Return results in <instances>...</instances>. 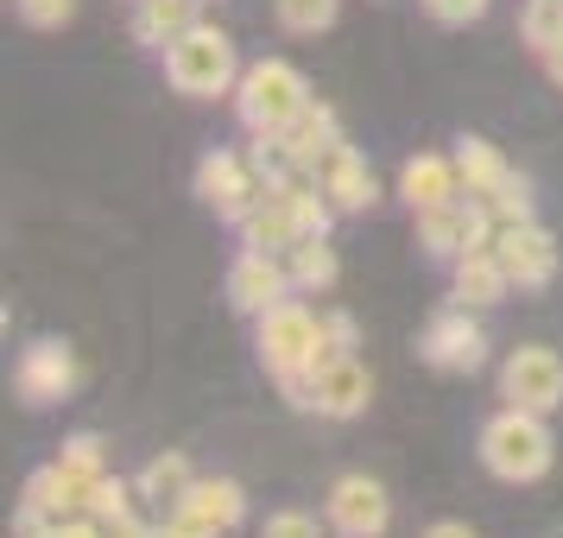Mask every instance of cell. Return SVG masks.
Segmentation results:
<instances>
[{
  "mask_svg": "<svg viewBox=\"0 0 563 538\" xmlns=\"http://www.w3.org/2000/svg\"><path fill=\"white\" fill-rule=\"evenodd\" d=\"M551 457H558V443H551L544 411L507 406L482 425V469L494 482H538V475H551Z\"/></svg>",
  "mask_w": 563,
  "mask_h": 538,
  "instance_id": "obj_1",
  "label": "cell"
},
{
  "mask_svg": "<svg viewBox=\"0 0 563 538\" xmlns=\"http://www.w3.org/2000/svg\"><path fill=\"white\" fill-rule=\"evenodd\" d=\"M165 83H172L178 96H190V102L234 96V83H241V52H234V39L222 26L197 20V26L165 52Z\"/></svg>",
  "mask_w": 563,
  "mask_h": 538,
  "instance_id": "obj_2",
  "label": "cell"
},
{
  "mask_svg": "<svg viewBox=\"0 0 563 538\" xmlns=\"http://www.w3.org/2000/svg\"><path fill=\"white\" fill-rule=\"evenodd\" d=\"M305 108H310V83H305V70L285 64V57H260V64H247L241 83H234V114H241L247 133H285Z\"/></svg>",
  "mask_w": 563,
  "mask_h": 538,
  "instance_id": "obj_3",
  "label": "cell"
},
{
  "mask_svg": "<svg viewBox=\"0 0 563 538\" xmlns=\"http://www.w3.org/2000/svg\"><path fill=\"white\" fill-rule=\"evenodd\" d=\"M254 349L266 361V374L273 381H291V374H310V367H323V317L298 298H285L273 305L266 317H254Z\"/></svg>",
  "mask_w": 563,
  "mask_h": 538,
  "instance_id": "obj_4",
  "label": "cell"
},
{
  "mask_svg": "<svg viewBox=\"0 0 563 538\" xmlns=\"http://www.w3.org/2000/svg\"><path fill=\"white\" fill-rule=\"evenodd\" d=\"M266 190H273V184L254 172V158L229 153V146H216V153L197 158V197H203V209H216V222H229V229H241V222L254 216Z\"/></svg>",
  "mask_w": 563,
  "mask_h": 538,
  "instance_id": "obj_5",
  "label": "cell"
},
{
  "mask_svg": "<svg viewBox=\"0 0 563 538\" xmlns=\"http://www.w3.org/2000/svg\"><path fill=\"white\" fill-rule=\"evenodd\" d=\"M418 248L431 260H462L475 248H494V216H487L482 197H456L443 209H424L418 216Z\"/></svg>",
  "mask_w": 563,
  "mask_h": 538,
  "instance_id": "obj_6",
  "label": "cell"
},
{
  "mask_svg": "<svg viewBox=\"0 0 563 538\" xmlns=\"http://www.w3.org/2000/svg\"><path fill=\"white\" fill-rule=\"evenodd\" d=\"M500 399L526 411H558L563 406V355L544 342H526L500 361Z\"/></svg>",
  "mask_w": 563,
  "mask_h": 538,
  "instance_id": "obj_7",
  "label": "cell"
},
{
  "mask_svg": "<svg viewBox=\"0 0 563 538\" xmlns=\"http://www.w3.org/2000/svg\"><path fill=\"white\" fill-rule=\"evenodd\" d=\"M418 355L431 361L437 374H475L487 361V330L468 317V305L437 310L431 323H424V336H418Z\"/></svg>",
  "mask_w": 563,
  "mask_h": 538,
  "instance_id": "obj_8",
  "label": "cell"
},
{
  "mask_svg": "<svg viewBox=\"0 0 563 538\" xmlns=\"http://www.w3.org/2000/svg\"><path fill=\"white\" fill-rule=\"evenodd\" d=\"M298 285L285 273V254H266V248H241L229 260V305L247 310V317H266L273 305H285Z\"/></svg>",
  "mask_w": 563,
  "mask_h": 538,
  "instance_id": "obj_9",
  "label": "cell"
},
{
  "mask_svg": "<svg viewBox=\"0 0 563 538\" xmlns=\"http://www.w3.org/2000/svg\"><path fill=\"white\" fill-rule=\"evenodd\" d=\"M494 254L507 266V279L519 292H538V285L558 279V234L544 222H512V229H494Z\"/></svg>",
  "mask_w": 563,
  "mask_h": 538,
  "instance_id": "obj_10",
  "label": "cell"
},
{
  "mask_svg": "<svg viewBox=\"0 0 563 538\" xmlns=\"http://www.w3.org/2000/svg\"><path fill=\"white\" fill-rule=\"evenodd\" d=\"M330 526L335 538H386L393 526V501L374 475H342L330 487Z\"/></svg>",
  "mask_w": 563,
  "mask_h": 538,
  "instance_id": "obj_11",
  "label": "cell"
},
{
  "mask_svg": "<svg viewBox=\"0 0 563 538\" xmlns=\"http://www.w3.org/2000/svg\"><path fill=\"white\" fill-rule=\"evenodd\" d=\"M367 399H374L367 361L335 355V361H323V367H310V411H323V418H361Z\"/></svg>",
  "mask_w": 563,
  "mask_h": 538,
  "instance_id": "obj_12",
  "label": "cell"
},
{
  "mask_svg": "<svg viewBox=\"0 0 563 538\" xmlns=\"http://www.w3.org/2000/svg\"><path fill=\"white\" fill-rule=\"evenodd\" d=\"M317 178H323V190H330L335 216H361V209L380 204V184H374V172H367V158L349 146V140H335L330 153L317 158Z\"/></svg>",
  "mask_w": 563,
  "mask_h": 538,
  "instance_id": "obj_13",
  "label": "cell"
},
{
  "mask_svg": "<svg viewBox=\"0 0 563 538\" xmlns=\"http://www.w3.org/2000/svg\"><path fill=\"white\" fill-rule=\"evenodd\" d=\"M13 386H20L26 406H52V399H64L77 386V355L64 342H32L20 355V367H13Z\"/></svg>",
  "mask_w": 563,
  "mask_h": 538,
  "instance_id": "obj_14",
  "label": "cell"
},
{
  "mask_svg": "<svg viewBox=\"0 0 563 538\" xmlns=\"http://www.w3.org/2000/svg\"><path fill=\"white\" fill-rule=\"evenodd\" d=\"M399 197L411 204V216L456 204V197H462V172H456V158H437V153L406 158V172H399Z\"/></svg>",
  "mask_w": 563,
  "mask_h": 538,
  "instance_id": "obj_15",
  "label": "cell"
},
{
  "mask_svg": "<svg viewBox=\"0 0 563 538\" xmlns=\"http://www.w3.org/2000/svg\"><path fill=\"white\" fill-rule=\"evenodd\" d=\"M450 292H456V305L487 310V305H500V298L512 292V279H507V266H500L494 248H475V254L450 260Z\"/></svg>",
  "mask_w": 563,
  "mask_h": 538,
  "instance_id": "obj_16",
  "label": "cell"
},
{
  "mask_svg": "<svg viewBox=\"0 0 563 538\" xmlns=\"http://www.w3.org/2000/svg\"><path fill=\"white\" fill-rule=\"evenodd\" d=\"M197 7H203V0H133V39H140L146 52H172L184 32L203 20Z\"/></svg>",
  "mask_w": 563,
  "mask_h": 538,
  "instance_id": "obj_17",
  "label": "cell"
},
{
  "mask_svg": "<svg viewBox=\"0 0 563 538\" xmlns=\"http://www.w3.org/2000/svg\"><path fill=\"white\" fill-rule=\"evenodd\" d=\"M133 487H140V501H146V507L178 513L184 501H190V487H197V469H190L184 450H165V457H153L140 475H133Z\"/></svg>",
  "mask_w": 563,
  "mask_h": 538,
  "instance_id": "obj_18",
  "label": "cell"
},
{
  "mask_svg": "<svg viewBox=\"0 0 563 538\" xmlns=\"http://www.w3.org/2000/svg\"><path fill=\"white\" fill-rule=\"evenodd\" d=\"M184 507L197 513L203 526H216V532H234V526L247 519V494H241V482H229V475H197V487H190Z\"/></svg>",
  "mask_w": 563,
  "mask_h": 538,
  "instance_id": "obj_19",
  "label": "cell"
},
{
  "mask_svg": "<svg viewBox=\"0 0 563 538\" xmlns=\"http://www.w3.org/2000/svg\"><path fill=\"white\" fill-rule=\"evenodd\" d=\"M285 273H291L298 292H330L335 273H342L330 234H305V241H291V248H285Z\"/></svg>",
  "mask_w": 563,
  "mask_h": 538,
  "instance_id": "obj_20",
  "label": "cell"
},
{
  "mask_svg": "<svg viewBox=\"0 0 563 538\" xmlns=\"http://www.w3.org/2000/svg\"><path fill=\"white\" fill-rule=\"evenodd\" d=\"M456 172H462V190H468V197H494V190L512 178V165L500 158V146H494V140H475V133L456 140Z\"/></svg>",
  "mask_w": 563,
  "mask_h": 538,
  "instance_id": "obj_21",
  "label": "cell"
},
{
  "mask_svg": "<svg viewBox=\"0 0 563 538\" xmlns=\"http://www.w3.org/2000/svg\"><path fill=\"white\" fill-rule=\"evenodd\" d=\"M57 469L70 475V487H77V501L89 507V487L108 475V443L96 431H70L64 437V450H57Z\"/></svg>",
  "mask_w": 563,
  "mask_h": 538,
  "instance_id": "obj_22",
  "label": "cell"
},
{
  "mask_svg": "<svg viewBox=\"0 0 563 538\" xmlns=\"http://www.w3.org/2000/svg\"><path fill=\"white\" fill-rule=\"evenodd\" d=\"M285 140H291V158L317 172V158H323V153L335 146V140H342V121H335V108H330V102H310L305 114H298V121L285 128Z\"/></svg>",
  "mask_w": 563,
  "mask_h": 538,
  "instance_id": "obj_23",
  "label": "cell"
},
{
  "mask_svg": "<svg viewBox=\"0 0 563 538\" xmlns=\"http://www.w3.org/2000/svg\"><path fill=\"white\" fill-rule=\"evenodd\" d=\"M20 507L45 513V519H70V513H82V501H77V487H70V475H64L57 462H45V469H32V475H26Z\"/></svg>",
  "mask_w": 563,
  "mask_h": 538,
  "instance_id": "obj_24",
  "label": "cell"
},
{
  "mask_svg": "<svg viewBox=\"0 0 563 538\" xmlns=\"http://www.w3.org/2000/svg\"><path fill=\"white\" fill-rule=\"evenodd\" d=\"M291 241H305V234H298V216H291V209L273 197V190H266V197H260V209L247 216V222H241V248H266V254H285Z\"/></svg>",
  "mask_w": 563,
  "mask_h": 538,
  "instance_id": "obj_25",
  "label": "cell"
},
{
  "mask_svg": "<svg viewBox=\"0 0 563 538\" xmlns=\"http://www.w3.org/2000/svg\"><path fill=\"white\" fill-rule=\"evenodd\" d=\"M335 13H342V0H273V20H279L285 32H298V39L330 32Z\"/></svg>",
  "mask_w": 563,
  "mask_h": 538,
  "instance_id": "obj_26",
  "label": "cell"
},
{
  "mask_svg": "<svg viewBox=\"0 0 563 538\" xmlns=\"http://www.w3.org/2000/svg\"><path fill=\"white\" fill-rule=\"evenodd\" d=\"M133 507H140V487L121 482V475H102V482L89 487V507L82 513H96L102 526H121V519H133Z\"/></svg>",
  "mask_w": 563,
  "mask_h": 538,
  "instance_id": "obj_27",
  "label": "cell"
},
{
  "mask_svg": "<svg viewBox=\"0 0 563 538\" xmlns=\"http://www.w3.org/2000/svg\"><path fill=\"white\" fill-rule=\"evenodd\" d=\"M482 204H487V216H494V229H512V222H538V216H532V190H526V178H519V172H512V178L494 190V197H482Z\"/></svg>",
  "mask_w": 563,
  "mask_h": 538,
  "instance_id": "obj_28",
  "label": "cell"
},
{
  "mask_svg": "<svg viewBox=\"0 0 563 538\" xmlns=\"http://www.w3.org/2000/svg\"><path fill=\"white\" fill-rule=\"evenodd\" d=\"M519 32H526V45L544 57L563 39V7H558V0H526V20H519Z\"/></svg>",
  "mask_w": 563,
  "mask_h": 538,
  "instance_id": "obj_29",
  "label": "cell"
},
{
  "mask_svg": "<svg viewBox=\"0 0 563 538\" xmlns=\"http://www.w3.org/2000/svg\"><path fill=\"white\" fill-rule=\"evenodd\" d=\"M355 349H361V323L349 310H323V361L355 355Z\"/></svg>",
  "mask_w": 563,
  "mask_h": 538,
  "instance_id": "obj_30",
  "label": "cell"
},
{
  "mask_svg": "<svg viewBox=\"0 0 563 538\" xmlns=\"http://www.w3.org/2000/svg\"><path fill=\"white\" fill-rule=\"evenodd\" d=\"M20 7V20L38 32H57V26H70L77 20V0H13Z\"/></svg>",
  "mask_w": 563,
  "mask_h": 538,
  "instance_id": "obj_31",
  "label": "cell"
},
{
  "mask_svg": "<svg viewBox=\"0 0 563 538\" xmlns=\"http://www.w3.org/2000/svg\"><path fill=\"white\" fill-rule=\"evenodd\" d=\"M260 538H323V526H317V513H305V507H279L260 526Z\"/></svg>",
  "mask_w": 563,
  "mask_h": 538,
  "instance_id": "obj_32",
  "label": "cell"
},
{
  "mask_svg": "<svg viewBox=\"0 0 563 538\" xmlns=\"http://www.w3.org/2000/svg\"><path fill=\"white\" fill-rule=\"evenodd\" d=\"M487 7H494V0H424V13H431L437 26H475Z\"/></svg>",
  "mask_w": 563,
  "mask_h": 538,
  "instance_id": "obj_33",
  "label": "cell"
},
{
  "mask_svg": "<svg viewBox=\"0 0 563 538\" xmlns=\"http://www.w3.org/2000/svg\"><path fill=\"white\" fill-rule=\"evenodd\" d=\"M158 538H222V532L203 526L190 507H178V513H158Z\"/></svg>",
  "mask_w": 563,
  "mask_h": 538,
  "instance_id": "obj_34",
  "label": "cell"
},
{
  "mask_svg": "<svg viewBox=\"0 0 563 538\" xmlns=\"http://www.w3.org/2000/svg\"><path fill=\"white\" fill-rule=\"evenodd\" d=\"M57 538H108V526L96 519V513H70V519L57 526Z\"/></svg>",
  "mask_w": 563,
  "mask_h": 538,
  "instance_id": "obj_35",
  "label": "cell"
},
{
  "mask_svg": "<svg viewBox=\"0 0 563 538\" xmlns=\"http://www.w3.org/2000/svg\"><path fill=\"white\" fill-rule=\"evenodd\" d=\"M108 538H158V526H146V519L133 513V519H121V526H108Z\"/></svg>",
  "mask_w": 563,
  "mask_h": 538,
  "instance_id": "obj_36",
  "label": "cell"
},
{
  "mask_svg": "<svg viewBox=\"0 0 563 538\" xmlns=\"http://www.w3.org/2000/svg\"><path fill=\"white\" fill-rule=\"evenodd\" d=\"M424 538H482V532H475V526H462V519H437Z\"/></svg>",
  "mask_w": 563,
  "mask_h": 538,
  "instance_id": "obj_37",
  "label": "cell"
},
{
  "mask_svg": "<svg viewBox=\"0 0 563 538\" xmlns=\"http://www.w3.org/2000/svg\"><path fill=\"white\" fill-rule=\"evenodd\" d=\"M544 77H551V83H558V89H563V39H558V45H551V52H544Z\"/></svg>",
  "mask_w": 563,
  "mask_h": 538,
  "instance_id": "obj_38",
  "label": "cell"
},
{
  "mask_svg": "<svg viewBox=\"0 0 563 538\" xmlns=\"http://www.w3.org/2000/svg\"><path fill=\"white\" fill-rule=\"evenodd\" d=\"M203 7H209V0H203Z\"/></svg>",
  "mask_w": 563,
  "mask_h": 538,
  "instance_id": "obj_39",
  "label": "cell"
},
{
  "mask_svg": "<svg viewBox=\"0 0 563 538\" xmlns=\"http://www.w3.org/2000/svg\"><path fill=\"white\" fill-rule=\"evenodd\" d=\"M558 7H563V0H558Z\"/></svg>",
  "mask_w": 563,
  "mask_h": 538,
  "instance_id": "obj_40",
  "label": "cell"
}]
</instances>
